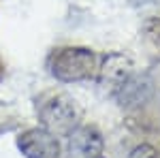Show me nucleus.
<instances>
[{
  "label": "nucleus",
  "mask_w": 160,
  "mask_h": 158,
  "mask_svg": "<svg viewBox=\"0 0 160 158\" xmlns=\"http://www.w3.org/2000/svg\"><path fill=\"white\" fill-rule=\"evenodd\" d=\"M132 75H135L132 60L128 56L120 54V51H111V54H107L98 62V69H96V75L94 77L98 79L102 90H107L109 94L115 96Z\"/></svg>",
  "instance_id": "7ed1b4c3"
},
{
  "label": "nucleus",
  "mask_w": 160,
  "mask_h": 158,
  "mask_svg": "<svg viewBox=\"0 0 160 158\" xmlns=\"http://www.w3.org/2000/svg\"><path fill=\"white\" fill-rule=\"evenodd\" d=\"M17 147L26 158H58L60 143L58 137L45 128H28L17 137Z\"/></svg>",
  "instance_id": "39448f33"
},
{
  "label": "nucleus",
  "mask_w": 160,
  "mask_h": 158,
  "mask_svg": "<svg viewBox=\"0 0 160 158\" xmlns=\"http://www.w3.org/2000/svg\"><path fill=\"white\" fill-rule=\"evenodd\" d=\"M143 32H145V37H148L154 45H160V17L149 19L148 24L143 26Z\"/></svg>",
  "instance_id": "423d86ee"
},
{
  "label": "nucleus",
  "mask_w": 160,
  "mask_h": 158,
  "mask_svg": "<svg viewBox=\"0 0 160 158\" xmlns=\"http://www.w3.org/2000/svg\"><path fill=\"white\" fill-rule=\"evenodd\" d=\"M4 77V64H2V60H0V79Z\"/></svg>",
  "instance_id": "6e6552de"
},
{
  "label": "nucleus",
  "mask_w": 160,
  "mask_h": 158,
  "mask_svg": "<svg viewBox=\"0 0 160 158\" xmlns=\"http://www.w3.org/2000/svg\"><path fill=\"white\" fill-rule=\"evenodd\" d=\"M128 158H158V152H156V147H152L149 143H141V145H137Z\"/></svg>",
  "instance_id": "0eeeda50"
},
{
  "label": "nucleus",
  "mask_w": 160,
  "mask_h": 158,
  "mask_svg": "<svg viewBox=\"0 0 160 158\" xmlns=\"http://www.w3.org/2000/svg\"><path fill=\"white\" fill-rule=\"evenodd\" d=\"M47 66L58 81L73 84L92 79L98 69V58L88 47H58L51 51Z\"/></svg>",
  "instance_id": "f03ea898"
},
{
  "label": "nucleus",
  "mask_w": 160,
  "mask_h": 158,
  "mask_svg": "<svg viewBox=\"0 0 160 158\" xmlns=\"http://www.w3.org/2000/svg\"><path fill=\"white\" fill-rule=\"evenodd\" d=\"M37 118L41 120V128L49 130L56 137H68V133L79 126L81 111L75 98H71L66 92L49 90L37 98Z\"/></svg>",
  "instance_id": "f257e3e1"
},
{
  "label": "nucleus",
  "mask_w": 160,
  "mask_h": 158,
  "mask_svg": "<svg viewBox=\"0 0 160 158\" xmlns=\"http://www.w3.org/2000/svg\"><path fill=\"white\" fill-rule=\"evenodd\" d=\"M68 158H105V141L96 126L79 124L68 133Z\"/></svg>",
  "instance_id": "20e7f679"
}]
</instances>
